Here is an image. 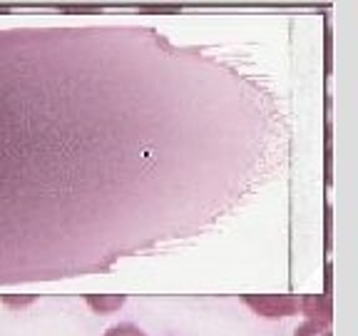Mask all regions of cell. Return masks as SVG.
<instances>
[{
    "label": "cell",
    "mask_w": 358,
    "mask_h": 336,
    "mask_svg": "<svg viewBox=\"0 0 358 336\" xmlns=\"http://www.w3.org/2000/svg\"><path fill=\"white\" fill-rule=\"evenodd\" d=\"M289 152L257 75L142 25L0 30V284L194 239Z\"/></svg>",
    "instance_id": "obj_1"
},
{
    "label": "cell",
    "mask_w": 358,
    "mask_h": 336,
    "mask_svg": "<svg viewBox=\"0 0 358 336\" xmlns=\"http://www.w3.org/2000/svg\"><path fill=\"white\" fill-rule=\"evenodd\" d=\"M241 302L266 319L294 316L301 307V297H291V294H259V297H241Z\"/></svg>",
    "instance_id": "obj_2"
},
{
    "label": "cell",
    "mask_w": 358,
    "mask_h": 336,
    "mask_svg": "<svg viewBox=\"0 0 358 336\" xmlns=\"http://www.w3.org/2000/svg\"><path fill=\"white\" fill-rule=\"evenodd\" d=\"M299 312L306 314L308 319H326L331 321V302L324 294H306L301 297V307Z\"/></svg>",
    "instance_id": "obj_3"
},
{
    "label": "cell",
    "mask_w": 358,
    "mask_h": 336,
    "mask_svg": "<svg viewBox=\"0 0 358 336\" xmlns=\"http://www.w3.org/2000/svg\"><path fill=\"white\" fill-rule=\"evenodd\" d=\"M85 302H87V307L95 314H115L117 309L124 307L127 297L124 294H100V297L90 294V297H85Z\"/></svg>",
    "instance_id": "obj_4"
},
{
    "label": "cell",
    "mask_w": 358,
    "mask_h": 336,
    "mask_svg": "<svg viewBox=\"0 0 358 336\" xmlns=\"http://www.w3.org/2000/svg\"><path fill=\"white\" fill-rule=\"evenodd\" d=\"M294 336H331V321L326 319H306Z\"/></svg>",
    "instance_id": "obj_5"
},
{
    "label": "cell",
    "mask_w": 358,
    "mask_h": 336,
    "mask_svg": "<svg viewBox=\"0 0 358 336\" xmlns=\"http://www.w3.org/2000/svg\"><path fill=\"white\" fill-rule=\"evenodd\" d=\"M105 336H147V334L140 329V326H134V324H129V321H124V324L110 326V329L105 331Z\"/></svg>",
    "instance_id": "obj_6"
},
{
    "label": "cell",
    "mask_w": 358,
    "mask_h": 336,
    "mask_svg": "<svg viewBox=\"0 0 358 336\" xmlns=\"http://www.w3.org/2000/svg\"><path fill=\"white\" fill-rule=\"evenodd\" d=\"M0 302L6 304V307H15V309H22V307H30L35 302V297H0Z\"/></svg>",
    "instance_id": "obj_7"
}]
</instances>
